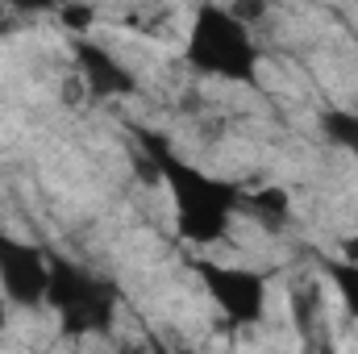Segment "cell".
<instances>
[{
	"instance_id": "obj_1",
	"label": "cell",
	"mask_w": 358,
	"mask_h": 354,
	"mask_svg": "<svg viewBox=\"0 0 358 354\" xmlns=\"http://www.w3.org/2000/svg\"><path fill=\"white\" fill-rule=\"evenodd\" d=\"M138 146L146 155L150 176L163 179L171 200H176V225L179 238L196 242V246H213L229 234L234 213L242 208V187L229 179H217L200 167H192L187 159H179L167 146L163 134H138Z\"/></svg>"
},
{
	"instance_id": "obj_2",
	"label": "cell",
	"mask_w": 358,
	"mask_h": 354,
	"mask_svg": "<svg viewBox=\"0 0 358 354\" xmlns=\"http://www.w3.org/2000/svg\"><path fill=\"white\" fill-rule=\"evenodd\" d=\"M259 42L255 29H246L225 4H200L192 13V29H187V46H183V63L196 76H213L225 84H259Z\"/></svg>"
},
{
	"instance_id": "obj_3",
	"label": "cell",
	"mask_w": 358,
	"mask_h": 354,
	"mask_svg": "<svg viewBox=\"0 0 358 354\" xmlns=\"http://www.w3.org/2000/svg\"><path fill=\"white\" fill-rule=\"evenodd\" d=\"M46 267H50L46 304L55 309L63 338L108 334L113 321H117V300H121L117 283L100 279L96 271L80 267L76 259H67V255H59V250H46Z\"/></svg>"
},
{
	"instance_id": "obj_4",
	"label": "cell",
	"mask_w": 358,
	"mask_h": 354,
	"mask_svg": "<svg viewBox=\"0 0 358 354\" xmlns=\"http://www.w3.org/2000/svg\"><path fill=\"white\" fill-rule=\"evenodd\" d=\"M204 292L221 309L229 325H259L267 313V279L250 267H225V263H192Z\"/></svg>"
},
{
	"instance_id": "obj_5",
	"label": "cell",
	"mask_w": 358,
	"mask_h": 354,
	"mask_svg": "<svg viewBox=\"0 0 358 354\" xmlns=\"http://www.w3.org/2000/svg\"><path fill=\"white\" fill-rule=\"evenodd\" d=\"M46 279H50L46 250L0 229V292H4V300L17 309H38V304H46Z\"/></svg>"
},
{
	"instance_id": "obj_6",
	"label": "cell",
	"mask_w": 358,
	"mask_h": 354,
	"mask_svg": "<svg viewBox=\"0 0 358 354\" xmlns=\"http://www.w3.org/2000/svg\"><path fill=\"white\" fill-rule=\"evenodd\" d=\"M71 55H76V71H80L92 100H117V96L138 92V76L113 50L96 46L92 38H71Z\"/></svg>"
},
{
	"instance_id": "obj_7",
	"label": "cell",
	"mask_w": 358,
	"mask_h": 354,
	"mask_svg": "<svg viewBox=\"0 0 358 354\" xmlns=\"http://www.w3.org/2000/svg\"><path fill=\"white\" fill-rule=\"evenodd\" d=\"M287 208H292V196H287V187H259V192H242V208L238 213H250V217H259V221H267V225H283L287 221Z\"/></svg>"
},
{
	"instance_id": "obj_8",
	"label": "cell",
	"mask_w": 358,
	"mask_h": 354,
	"mask_svg": "<svg viewBox=\"0 0 358 354\" xmlns=\"http://www.w3.org/2000/svg\"><path fill=\"white\" fill-rule=\"evenodd\" d=\"M321 134L329 146L338 150H350L358 159V113H346V108H325L321 113Z\"/></svg>"
},
{
	"instance_id": "obj_9",
	"label": "cell",
	"mask_w": 358,
	"mask_h": 354,
	"mask_svg": "<svg viewBox=\"0 0 358 354\" xmlns=\"http://www.w3.org/2000/svg\"><path fill=\"white\" fill-rule=\"evenodd\" d=\"M325 275L334 279L338 296L346 300V309L358 317V263H346V259H325Z\"/></svg>"
},
{
	"instance_id": "obj_10",
	"label": "cell",
	"mask_w": 358,
	"mask_h": 354,
	"mask_svg": "<svg viewBox=\"0 0 358 354\" xmlns=\"http://www.w3.org/2000/svg\"><path fill=\"white\" fill-rule=\"evenodd\" d=\"M59 17H63V25L71 29V34H88V25L96 21V8H59Z\"/></svg>"
},
{
	"instance_id": "obj_11",
	"label": "cell",
	"mask_w": 358,
	"mask_h": 354,
	"mask_svg": "<svg viewBox=\"0 0 358 354\" xmlns=\"http://www.w3.org/2000/svg\"><path fill=\"white\" fill-rule=\"evenodd\" d=\"M117 354H159V351H155V338H146V342H129V346H121Z\"/></svg>"
},
{
	"instance_id": "obj_12",
	"label": "cell",
	"mask_w": 358,
	"mask_h": 354,
	"mask_svg": "<svg viewBox=\"0 0 358 354\" xmlns=\"http://www.w3.org/2000/svg\"><path fill=\"white\" fill-rule=\"evenodd\" d=\"M0 330H4V304H0Z\"/></svg>"
},
{
	"instance_id": "obj_13",
	"label": "cell",
	"mask_w": 358,
	"mask_h": 354,
	"mask_svg": "<svg viewBox=\"0 0 358 354\" xmlns=\"http://www.w3.org/2000/svg\"><path fill=\"white\" fill-rule=\"evenodd\" d=\"M155 351H159V354H167V351H163V346H159V342H155Z\"/></svg>"
}]
</instances>
